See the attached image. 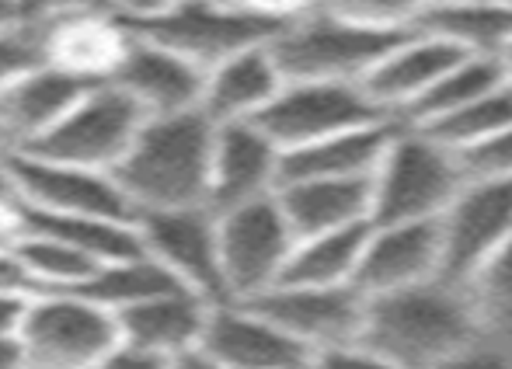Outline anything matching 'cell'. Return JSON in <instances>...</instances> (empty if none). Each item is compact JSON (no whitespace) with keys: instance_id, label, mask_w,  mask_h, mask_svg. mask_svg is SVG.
Masks as SVG:
<instances>
[{"instance_id":"obj_1","label":"cell","mask_w":512,"mask_h":369,"mask_svg":"<svg viewBox=\"0 0 512 369\" xmlns=\"http://www.w3.org/2000/svg\"><path fill=\"white\" fill-rule=\"evenodd\" d=\"M478 314L471 289L429 279L394 293L366 296L359 345L401 369H436L474 345Z\"/></svg>"},{"instance_id":"obj_2","label":"cell","mask_w":512,"mask_h":369,"mask_svg":"<svg viewBox=\"0 0 512 369\" xmlns=\"http://www.w3.org/2000/svg\"><path fill=\"white\" fill-rule=\"evenodd\" d=\"M213 122L199 108L143 119L126 157L112 171L133 220L140 213L175 206H206Z\"/></svg>"},{"instance_id":"obj_3","label":"cell","mask_w":512,"mask_h":369,"mask_svg":"<svg viewBox=\"0 0 512 369\" xmlns=\"http://www.w3.org/2000/svg\"><path fill=\"white\" fill-rule=\"evenodd\" d=\"M457 157L422 129H394L384 157L370 175V223L439 220L464 185Z\"/></svg>"},{"instance_id":"obj_4","label":"cell","mask_w":512,"mask_h":369,"mask_svg":"<svg viewBox=\"0 0 512 369\" xmlns=\"http://www.w3.org/2000/svg\"><path fill=\"white\" fill-rule=\"evenodd\" d=\"M408 32H380L331 11H310L283 25L269 39L283 81H338L363 84V77L380 63V56Z\"/></svg>"},{"instance_id":"obj_5","label":"cell","mask_w":512,"mask_h":369,"mask_svg":"<svg viewBox=\"0 0 512 369\" xmlns=\"http://www.w3.org/2000/svg\"><path fill=\"white\" fill-rule=\"evenodd\" d=\"M436 223L439 279L474 289L512 244V178H467Z\"/></svg>"},{"instance_id":"obj_6","label":"cell","mask_w":512,"mask_h":369,"mask_svg":"<svg viewBox=\"0 0 512 369\" xmlns=\"http://www.w3.org/2000/svg\"><path fill=\"white\" fill-rule=\"evenodd\" d=\"M25 363L35 369H88L119 345L115 314L84 293H39L18 324Z\"/></svg>"},{"instance_id":"obj_7","label":"cell","mask_w":512,"mask_h":369,"mask_svg":"<svg viewBox=\"0 0 512 369\" xmlns=\"http://www.w3.org/2000/svg\"><path fill=\"white\" fill-rule=\"evenodd\" d=\"M293 237L276 192L265 199L216 213V248H220L223 300H258L283 279Z\"/></svg>"},{"instance_id":"obj_8","label":"cell","mask_w":512,"mask_h":369,"mask_svg":"<svg viewBox=\"0 0 512 369\" xmlns=\"http://www.w3.org/2000/svg\"><path fill=\"white\" fill-rule=\"evenodd\" d=\"M140 126L143 112L126 94L115 91L112 84H91L42 140H35L32 147L18 150V154L81 164V168H95L112 175L122 157H126L129 143L136 140Z\"/></svg>"},{"instance_id":"obj_9","label":"cell","mask_w":512,"mask_h":369,"mask_svg":"<svg viewBox=\"0 0 512 369\" xmlns=\"http://www.w3.org/2000/svg\"><path fill=\"white\" fill-rule=\"evenodd\" d=\"M391 115L363 91V84L338 81H286L276 98L258 115V129L279 150H297L345 129L387 122Z\"/></svg>"},{"instance_id":"obj_10","label":"cell","mask_w":512,"mask_h":369,"mask_svg":"<svg viewBox=\"0 0 512 369\" xmlns=\"http://www.w3.org/2000/svg\"><path fill=\"white\" fill-rule=\"evenodd\" d=\"M140 251L157 262L178 286L223 300L216 213L209 206H175L140 213L133 220Z\"/></svg>"},{"instance_id":"obj_11","label":"cell","mask_w":512,"mask_h":369,"mask_svg":"<svg viewBox=\"0 0 512 369\" xmlns=\"http://www.w3.org/2000/svg\"><path fill=\"white\" fill-rule=\"evenodd\" d=\"M136 32L150 35L161 46L175 49L199 70L220 63L223 56L237 53V49L269 42L279 32L276 25L255 18V14L241 11L230 0H185V4L171 7V11L157 14L150 21H136Z\"/></svg>"},{"instance_id":"obj_12","label":"cell","mask_w":512,"mask_h":369,"mask_svg":"<svg viewBox=\"0 0 512 369\" xmlns=\"http://www.w3.org/2000/svg\"><path fill=\"white\" fill-rule=\"evenodd\" d=\"M11 164L14 182H18V206L28 213L133 220L126 195L108 171L49 161V157L35 154H11Z\"/></svg>"},{"instance_id":"obj_13","label":"cell","mask_w":512,"mask_h":369,"mask_svg":"<svg viewBox=\"0 0 512 369\" xmlns=\"http://www.w3.org/2000/svg\"><path fill=\"white\" fill-rule=\"evenodd\" d=\"M199 352L230 369H307L314 352L244 300H213Z\"/></svg>"},{"instance_id":"obj_14","label":"cell","mask_w":512,"mask_h":369,"mask_svg":"<svg viewBox=\"0 0 512 369\" xmlns=\"http://www.w3.org/2000/svg\"><path fill=\"white\" fill-rule=\"evenodd\" d=\"M244 303H255L310 352L359 342L366 310V296L356 286H286L279 282L258 300Z\"/></svg>"},{"instance_id":"obj_15","label":"cell","mask_w":512,"mask_h":369,"mask_svg":"<svg viewBox=\"0 0 512 369\" xmlns=\"http://www.w3.org/2000/svg\"><path fill=\"white\" fill-rule=\"evenodd\" d=\"M42 63L63 70L81 84H108L133 42V25L108 7L77 11L35 25Z\"/></svg>"},{"instance_id":"obj_16","label":"cell","mask_w":512,"mask_h":369,"mask_svg":"<svg viewBox=\"0 0 512 369\" xmlns=\"http://www.w3.org/2000/svg\"><path fill=\"white\" fill-rule=\"evenodd\" d=\"M283 178V150L258 129V122L213 126L206 206L213 213L265 199Z\"/></svg>"},{"instance_id":"obj_17","label":"cell","mask_w":512,"mask_h":369,"mask_svg":"<svg viewBox=\"0 0 512 369\" xmlns=\"http://www.w3.org/2000/svg\"><path fill=\"white\" fill-rule=\"evenodd\" d=\"M108 84L126 94L143 112V119H157V115H178L199 108L203 70L185 56H178L175 49L161 46L133 28V42H129L126 56L119 60Z\"/></svg>"},{"instance_id":"obj_18","label":"cell","mask_w":512,"mask_h":369,"mask_svg":"<svg viewBox=\"0 0 512 369\" xmlns=\"http://www.w3.org/2000/svg\"><path fill=\"white\" fill-rule=\"evenodd\" d=\"M439 279V223H370L352 286L363 296Z\"/></svg>"},{"instance_id":"obj_19","label":"cell","mask_w":512,"mask_h":369,"mask_svg":"<svg viewBox=\"0 0 512 369\" xmlns=\"http://www.w3.org/2000/svg\"><path fill=\"white\" fill-rule=\"evenodd\" d=\"M209 307H213V300L203 293H192L185 286L164 289V293L115 314L119 342L147 352V356L175 363L178 356L199 349Z\"/></svg>"},{"instance_id":"obj_20","label":"cell","mask_w":512,"mask_h":369,"mask_svg":"<svg viewBox=\"0 0 512 369\" xmlns=\"http://www.w3.org/2000/svg\"><path fill=\"white\" fill-rule=\"evenodd\" d=\"M283 74H279L276 60H272L269 42L237 49V53L223 56L220 63L203 74V94H199V112L206 115L213 126H227V122H255L258 115L269 108L283 88Z\"/></svg>"},{"instance_id":"obj_21","label":"cell","mask_w":512,"mask_h":369,"mask_svg":"<svg viewBox=\"0 0 512 369\" xmlns=\"http://www.w3.org/2000/svg\"><path fill=\"white\" fill-rule=\"evenodd\" d=\"M88 84L49 63H32L0 91V147L18 154L49 133Z\"/></svg>"},{"instance_id":"obj_22","label":"cell","mask_w":512,"mask_h":369,"mask_svg":"<svg viewBox=\"0 0 512 369\" xmlns=\"http://www.w3.org/2000/svg\"><path fill=\"white\" fill-rule=\"evenodd\" d=\"M464 53H457L446 42L432 39L425 32H408L401 42H394L380 63L363 77V91L391 115L394 122H401V115L422 98L453 63Z\"/></svg>"},{"instance_id":"obj_23","label":"cell","mask_w":512,"mask_h":369,"mask_svg":"<svg viewBox=\"0 0 512 369\" xmlns=\"http://www.w3.org/2000/svg\"><path fill=\"white\" fill-rule=\"evenodd\" d=\"M276 202L293 237L370 223V178H283Z\"/></svg>"},{"instance_id":"obj_24","label":"cell","mask_w":512,"mask_h":369,"mask_svg":"<svg viewBox=\"0 0 512 369\" xmlns=\"http://www.w3.org/2000/svg\"><path fill=\"white\" fill-rule=\"evenodd\" d=\"M398 122H373V126L345 129V133L324 136L307 147L286 150L283 178H370L384 157ZM279 178V182H283Z\"/></svg>"},{"instance_id":"obj_25","label":"cell","mask_w":512,"mask_h":369,"mask_svg":"<svg viewBox=\"0 0 512 369\" xmlns=\"http://www.w3.org/2000/svg\"><path fill=\"white\" fill-rule=\"evenodd\" d=\"M415 32L432 35L464 56L499 60L512 42V4H429Z\"/></svg>"},{"instance_id":"obj_26","label":"cell","mask_w":512,"mask_h":369,"mask_svg":"<svg viewBox=\"0 0 512 369\" xmlns=\"http://www.w3.org/2000/svg\"><path fill=\"white\" fill-rule=\"evenodd\" d=\"M366 230H370V223H356V227L328 230V234L314 237H297L279 282H286V286H352L359 255H363Z\"/></svg>"},{"instance_id":"obj_27","label":"cell","mask_w":512,"mask_h":369,"mask_svg":"<svg viewBox=\"0 0 512 369\" xmlns=\"http://www.w3.org/2000/svg\"><path fill=\"white\" fill-rule=\"evenodd\" d=\"M502 81H506V74H502V63L495 60V56H460V60L401 115V126H429V122L443 119V115L457 112V108L471 105L474 98L499 88Z\"/></svg>"},{"instance_id":"obj_28","label":"cell","mask_w":512,"mask_h":369,"mask_svg":"<svg viewBox=\"0 0 512 369\" xmlns=\"http://www.w3.org/2000/svg\"><path fill=\"white\" fill-rule=\"evenodd\" d=\"M509 126H512V84L502 81L499 88L474 98L471 105L457 108V112L443 115V119L429 122V126H411V129H422L439 147H446L450 154H460V150L474 147V143L488 140V136L502 133Z\"/></svg>"},{"instance_id":"obj_29","label":"cell","mask_w":512,"mask_h":369,"mask_svg":"<svg viewBox=\"0 0 512 369\" xmlns=\"http://www.w3.org/2000/svg\"><path fill=\"white\" fill-rule=\"evenodd\" d=\"M178 282L168 276L157 262H150L143 251H133L126 258H115V262L102 265L95 276L88 279V286L77 289V293L91 296L95 303H102L105 310L119 314V310L143 303L150 296L164 293V289H175Z\"/></svg>"},{"instance_id":"obj_30","label":"cell","mask_w":512,"mask_h":369,"mask_svg":"<svg viewBox=\"0 0 512 369\" xmlns=\"http://www.w3.org/2000/svg\"><path fill=\"white\" fill-rule=\"evenodd\" d=\"M429 0H321V11L380 32H415Z\"/></svg>"},{"instance_id":"obj_31","label":"cell","mask_w":512,"mask_h":369,"mask_svg":"<svg viewBox=\"0 0 512 369\" xmlns=\"http://www.w3.org/2000/svg\"><path fill=\"white\" fill-rule=\"evenodd\" d=\"M453 157L464 178H512V126Z\"/></svg>"},{"instance_id":"obj_32","label":"cell","mask_w":512,"mask_h":369,"mask_svg":"<svg viewBox=\"0 0 512 369\" xmlns=\"http://www.w3.org/2000/svg\"><path fill=\"white\" fill-rule=\"evenodd\" d=\"M39 60H42V49H39V32H35V25L21 21V25H14V28H0V91H4V84H11L21 70H28Z\"/></svg>"},{"instance_id":"obj_33","label":"cell","mask_w":512,"mask_h":369,"mask_svg":"<svg viewBox=\"0 0 512 369\" xmlns=\"http://www.w3.org/2000/svg\"><path fill=\"white\" fill-rule=\"evenodd\" d=\"M307 369H401V366H394L391 359L366 349V345L352 342V345H338V349L314 352Z\"/></svg>"},{"instance_id":"obj_34","label":"cell","mask_w":512,"mask_h":369,"mask_svg":"<svg viewBox=\"0 0 512 369\" xmlns=\"http://www.w3.org/2000/svg\"><path fill=\"white\" fill-rule=\"evenodd\" d=\"M230 4H237L241 11L255 14V18L269 21V25L283 28L290 25V21L304 18V14L317 11L321 7V0H230Z\"/></svg>"},{"instance_id":"obj_35","label":"cell","mask_w":512,"mask_h":369,"mask_svg":"<svg viewBox=\"0 0 512 369\" xmlns=\"http://www.w3.org/2000/svg\"><path fill=\"white\" fill-rule=\"evenodd\" d=\"M0 296H11V300H32V296H39L25 262L14 251V241L0 244Z\"/></svg>"},{"instance_id":"obj_36","label":"cell","mask_w":512,"mask_h":369,"mask_svg":"<svg viewBox=\"0 0 512 369\" xmlns=\"http://www.w3.org/2000/svg\"><path fill=\"white\" fill-rule=\"evenodd\" d=\"M18 4L28 25H42V21L63 18V14L98 11V7H108V0H18ZM108 11H112V7H108Z\"/></svg>"},{"instance_id":"obj_37","label":"cell","mask_w":512,"mask_h":369,"mask_svg":"<svg viewBox=\"0 0 512 369\" xmlns=\"http://www.w3.org/2000/svg\"><path fill=\"white\" fill-rule=\"evenodd\" d=\"M88 369H171L168 359H157V356H147L140 349H129V345H115L108 349L102 359H95Z\"/></svg>"},{"instance_id":"obj_38","label":"cell","mask_w":512,"mask_h":369,"mask_svg":"<svg viewBox=\"0 0 512 369\" xmlns=\"http://www.w3.org/2000/svg\"><path fill=\"white\" fill-rule=\"evenodd\" d=\"M185 4V0H108V7H112L119 18H126L129 25H136V21H150L157 18V14L171 11V7Z\"/></svg>"},{"instance_id":"obj_39","label":"cell","mask_w":512,"mask_h":369,"mask_svg":"<svg viewBox=\"0 0 512 369\" xmlns=\"http://www.w3.org/2000/svg\"><path fill=\"white\" fill-rule=\"evenodd\" d=\"M0 216L14 220L18 216V182H14L11 150L0 147Z\"/></svg>"},{"instance_id":"obj_40","label":"cell","mask_w":512,"mask_h":369,"mask_svg":"<svg viewBox=\"0 0 512 369\" xmlns=\"http://www.w3.org/2000/svg\"><path fill=\"white\" fill-rule=\"evenodd\" d=\"M436 369H506V363H499V359H492V356H481L474 345H467L464 352H457V356L439 363Z\"/></svg>"},{"instance_id":"obj_41","label":"cell","mask_w":512,"mask_h":369,"mask_svg":"<svg viewBox=\"0 0 512 369\" xmlns=\"http://www.w3.org/2000/svg\"><path fill=\"white\" fill-rule=\"evenodd\" d=\"M25 303L28 300H11V296H0V335H18Z\"/></svg>"},{"instance_id":"obj_42","label":"cell","mask_w":512,"mask_h":369,"mask_svg":"<svg viewBox=\"0 0 512 369\" xmlns=\"http://www.w3.org/2000/svg\"><path fill=\"white\" fill-rule=\"evenodd\" d=\"M25 352H21L18 335H0V369H21Z\"/></svg>"},{"instance_id":"obj_43","label":"cell","mask_w":512,"mask_h":369,"mask_svg":"<svg viewBox=\"0 0 512 369\" xmlns=\"http://www.w3.org/2000/svg\"><path fill=\"white\" fill-rule=\"evenodd\" d=\"M171 369H230L223 363H216V359H209L206 352H185V356H178L175 363H171Z\"/></svg>"},{"instance_id":"obj_44","label":"cell","mask_w":512,"mask_h":369,"mask_svg":"<svg viewBox=\"0 0 512 369\" xmlns=\"http://www.w3.org/2000/svg\"><path fill=\"white\" fill-rule=\"evenodd\" d=\"M21 21H25V14H21L18 0H0V28H14Z\"/></svg>"},{"instance_id":"obj_45","label":"cell","mask_w":512,"mask_h":369,"mask_svg":"<svg viewBox=\"0 0 512 369\" xmlns=\"http://www.w3.org/2000/svg\"><path fill=\"white\" fill-rule=\"evenodd\" d=\"M14 227H18V216L14 220H7V216H0V244H7L14 237Z\"/></svg>"},{"instance_id":"obj_46","label":"cell","mask_w":512,"mask_h":369,"mask_svg":"<svg viewBox=\"0 0 512 369\" xmlns=\"http://www.w3.org/2000/svg\"><path fill=\"white\" fill-rule=\"evenodd\" d=\"M499 63H502V74H506V81L512 84V42L506 46V53L499 56Z\"/></svg>"},{"instance_id":"obj_47","label":"cell","mask_w":512,"mask_h":369,"mask_svg":"<svg viewBox=\"0 0 512 369\" xmlns=\"http://www.w3.org/2000/svg\"><path fill=\"white\" fill-rule=\"evenodd\" d=\"M429 4H512V0H429Z\"/></svg>"},{"instance_id":"obj_48","label":"cell","mask_w":512,"mask_h":369,"mask_svg":"<svg viewBox=\"0 0 512 369\" xmlns=\"http://www.w3.org/2000/svg\"><path fill=\"white\" fill-rule=\"evenodd\" d=\"M21 369H35V366H28V363H25V366H21Z\"/></svg>"}]
</instances>
